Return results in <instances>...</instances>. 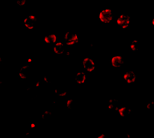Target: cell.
Wrapping results in <instances>:
<instances>
[{
    "instance_id": "1",
    "label": "cell",
    "mask_w": 154,
    "mask_h": 138,
    "mask_svg": "<svg viewBox=\"0 0 154 138\" xmlns=\"http://www.w3.org/2000/svg\"><path fill=\"white\" fill-rule=\"evenodd\" d=\"M64 38L66 44L68 45H73L79 41L77 35L73 33L68 32L65 35Z\"/></svg>"
},
{
    "instance_id": "10",
    "label": "cell",
    "mask_w": 154,
    "mask_h": 138,
    "mask_svg": "<svg viewBox=\"0 0 154 138\" xmlns=\"http://www.w3.org/2000/svg\"><path fill=\"white\" fill-rule=\"evenodd\" d=\"M132 112V109L130 107H122L118 109L120 116L123 117L129 116Z\"/></svg>"
},
{
    "instance_id": "18",
    "label": "cell",
    "mask_w": 154,
    "mask_h": 138,
    "mask_svg": "<svg viewBox=\"0 0 154 138\" xmlns=\"http://www.w3.org/2000/svg\"><path fill=\"white\" fill-rule=\"evenodd\" d=\"M31 126H32V128H34L35 127V125L34 124H31Z\"/></svg>"
},
{
    "instance_id": "2",
    "label": "cell",
    "mask_w": 154,
    "mask_h": 138,
    "mask_svg": "<svg viewBox=\"0 0 154 138\" xmlns=\"http://www.w3.org/2000/svg\"><path fill=\"white\" fill-rule=\"evenodd\" d=\"M99 18L103 22H109L113 18V13L111 10H103L99 15Z\"/></svg>"
},
{
    "instance_id": "13",
    "label": "cell",
    "mask_w": 154,
    "mask_h": 138,
    "mask_svg": "<svg viewBox=\"0 0 154 138\" xmlns=\"http://www.w3.org/2000/svg\"><path fill=\"white\" fill-rule=\"evenodd\" d=\"M130 49L133 52H135L138 51L139 49L138 41L136 40H133L130 44Z\"/></svg>"
},
{
    "instance_id": "6",
    "label": "cell",
    "mask_w": 154,
    "mask_h": 138,
    "mask_svg": "<svg viewBox=\"0 0 154 138\" xmlns=\"http://www.w3.org/2000/svg\"><path fill=\"white\" fill-rule=\"evenodd\" d=\"M124 78L128 83L131 84L136 81L137 76L135 72L132 71H129L124 74Z\"/></svg>"
},
{
    "instance_id": "11",
    "label": "cell",
    "mask_w": 154,
    "mask_h": 138,
    "mask_svg": "<svg viewBox=\"0 0 154 138\" xmlns=\"http://www.w3.org/2000/svg\"><path fill=\"white\" fill-rule=\"evenodd\" d=\"M75 79L77 83L80 84L84 83L86 80L85 74L83 72H79L76 74Z\"/></svg>"
},
{
    "instance_id": "7",
    "label": "cell",
    "mask_w": 154,
    "mask_h": 138,
    "mask_svg": "<svg viewBox=\"0 0 154 138\" xmlns=\"http://www.w3.org/2000/svg\"><path fill=\"white\" fill-rule=\"evenodd\" d=\"M111 63L114 67H120L124 63V60L122 57L120 56H114L111 60Z\"/></svg>"
},
{
    "instance_id": "14",
    "label": "cell",
    "mask_w": 154,
    "mask_h": 138,
    "mask_svg": "<svg viewBox=\"0 0 154 138\" xmlns=\"http://www.w3.org/2000/svg\"><path fill=\"white\" fill-rule=\"evenodd\" d=\"M75 104V103L74 100H73V99H70V100H69L67 101V107L69 109H71L74 106Z\"/></svg>"
},
{
    "instance_id": "20",
    "label": "cell",
    "mask_w": 154,
    "mask_h": 138,
    "mask_svg": "<svg viewBox=\"0 0 154 138\" xmlns=\"http://www.w3.org/2000/svg\"><path fill=\"white\" fill-rule=\"evenodd\" d=\"M154 18H153V19L152 20V24L153 25H154Z\"/></svg>"
},
{
    "instance_id": "3",
    "label": "cell",
    "mask_w": 154,
    "mask_h": 138,
    "mask_svg": "<svg viewBox=\"0 0 154 138\" xmlns=\"http://www.w3.org/2000/svg\"><path fill=\"white\" fill-rule=\"evenodd\" d=\"M130 22V18L129 15H121L118 17L117 20V24L121 27L126 28L129 26Z\"/></svg>"
},
{
    "instance_id": "15",
    "label": "cell",
    "mask_w": 154,
    "mask_h": 138,
    "mask_svg": "<svg viewBox=\"0 0 154 138\" xmlns=\"http://www.w3.org/2000/svg\"><path fill=\"white\" fill-rule=\"evenodd\" d=\"M154 106V103L153 101L148 102L147 105V109H152Z\"/></svg>"
},
{
    "instance_id": "8",
    "label": "cell",
    "mask_w": 154,
    "mask_h": 138,
    "mask_svg": "<svg viewBox=\"0 0 154 138\" xmlns=\"http://www.w3.org/2000/svg\"><path fill=\"white\" fill-rule=\"evenodd\" d=\"M118 99H110L107 103V107L111 110H118Z\"/></svg>"
},
{
    "instance_id": "9",
    "label": "cell",
    "mask_w": 154,
    "mask_h": 138,
    "mask_svg": "<svg viewBox=\"0 0 154 138\" xmlns=\"http://www.w3.org/2000/svg\"><path fill=\"white\" fill-rule=\"evenodd\" d=\"M55 53L58 54H62L64 52V45L63 43L58 42L56 44L53 48Z\"/></svg>"
},
{
    "instance_id": "4",
    "label": "cell",
    "mask_w": 154,
    "mask_h": 138,
    "mask_svg": "<svg viewBox=\"0 0 154 138\" xmlns=\"http://www.w3.org/2000/svg\"><path fill=\"white\" fill-rule=\"evenodd\" d=\"M36 21L37 17L35 15H28L24 20V24L28 29H32L34 27Z\"/></svg>"
},
{
    "instance_id": "16",
    "label": "cell",
    "mask_w": 154,
    "mask_h": 138,
    "mask_svg": "<svg viewBox=\"0 0 154 138\" xmlns=\"http://www.w3.org/2000/svg\"><path fill=\"white\" fill-rule=\"evenodd\" d=\"M26 3V1L24 0H20V1H17V3L18 5H25Z\"/></svg>"
},
{
    "instance_id": "12",
    "label": "cell",
    "mask_w": 154,
    "mask_h": 138,
    "mask_svg": "<svg viewBox=\"0 0 154 138\" xmlns=\"http://www.w3.org/2000/svg\"><path fill=\"white\" fill-rule=\"evenodd\" d=\"M44 41L47 43H53L56 42V36L54 34L46 35L44 37Z\"/></svg>"
},
{
    "instance_id": "5",
    "label": "cell",
    "mask_w": 154,
    "mask_h": 138,
    "mask_svg": "<svg viewBox=\"0 0 154 138\" xmlns=\"http://www.w3.org/2000/svg\"><path fill=\"white\" fill-rule=\"evenodd\" d=\"M83 64L85 69L89 72H92L95 69V65L92 60L87 58L83 61Z\"/></svg>"
},
{
    "instance_id": "19",
    "label": "cell",
    "mask_w": 154,
    "mask_h": 138,
    "mask_svg": "<svg viewBox=\"0 0 154 138\" xmlns=\"http://www.w3.org/2000/svg\"><path fill=\"white\" fill-rule=\"evenodd\" d=\"M127 136H128V137L129 138H131V137H132L131 136V135H130V134H128V135H127Z\"/></svg>"
},
{
    "instance_id": "17",
    "label": "cell",
    "mask_w": 154,
    "mask_h": 138,
    "mask_svg": "<svg viewBox=\"0 0 154 138\" xmlns=\"http://www.w3.org/2000/svg\"><path fill=\"white\" fill-rule=\"evenodd\" d=\"M105 137V136L104 135L101 134L99 135L98 137H97V138H102Z\"/></svg>"
}]
</instances>
